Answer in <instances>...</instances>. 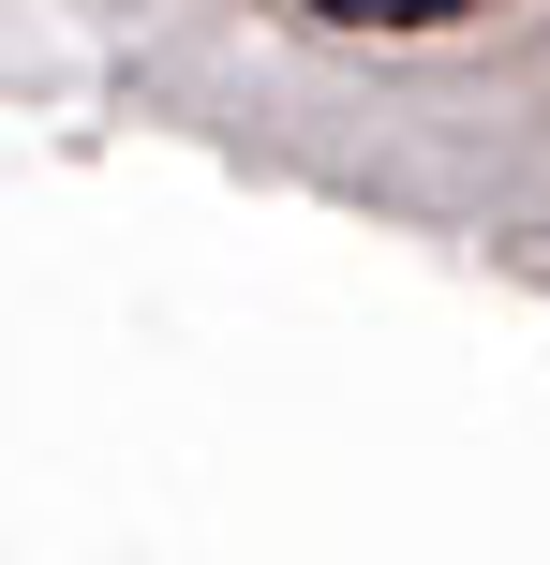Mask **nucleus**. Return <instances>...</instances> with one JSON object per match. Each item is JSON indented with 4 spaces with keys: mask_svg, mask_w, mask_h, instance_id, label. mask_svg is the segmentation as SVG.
<instances>
[{
    "mask_svg": "<svg viewBox=\"0 0 550 565\" xmlns=\"http://www.w3.org/2000/svg\"><path fill=\"white\" fill-rule=\"evenodd\" d=\"M313 15H343V30H446V15H476V0H313Z\"/></svg>",
    "mask_w": 550,
    "mask_h": 565,
    "instance_id": "f257e3e1",
    "label": "nucleus"
}]
</instances>
